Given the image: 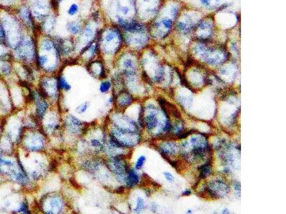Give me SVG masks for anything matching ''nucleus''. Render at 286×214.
Segmentation results:
<instances>
[{
	"mask_svg": "<svg viewBox=\"0 0 286 214\" xmlns=\"http://www.w3.org/2000/svg\"><path fill=\"white\" fill-rule=\"evenodd\" d=\"M123 41L124 37L120 29L112 24L100 28L96 39L100 51L107 54L117 52Z\"/></svg>",
	"mask_w": 286,
	"mask_h": 214,
	"instance_id": "nucleus-1",
	"label": "nucleus"
},
{
	"mask_svg": "<svg viewBox=\"0 0 286 214\" xmlns=\"http://www.w3.org/2000/svg\"><path fill=\"white\" fill-rule=\"evenodd\" d=\"M100 29L99 21H96L92 18L84 22L81 32L74 39L75 49L79 48L80 53H81L87 47L91 45L96 41Z\"/></svg>",
	"mask_w": 286,
	"mask_h": 214,
	"instance_id": "nucleus-2",
	"label": "nucleus"
},
{
	"mask_svg": "<svg viewBox=\"0 0 286 214\" xmlns=\"http://www.w3.org/2000/svg\"><path fill=\"white\" fill-rule=\"evenodd\" d=\"M15 49L18 57L25 61L36 59L37 54V37L32 34H25L22 39Z\"/></svg>",
	"mask_w": 286,
	"mask_h": 214,
	"instance_id": "nucleus-3",
	"label": "nucleus"
},
{
	"mask_svg": "<svg viewBox=\"0 0 286 214\" xmlns=\"http://www.w3.org/2000/svg\"><path fill=\"white\" fill-rule=\"evenodd\" d=\"M17 12L19 20L25 29L31 33L32 35L37 37L39 35H40L39 25H37L34 19L29 5L27 3H25V5L19 6Z\"/></svg>",
	"mask_w": 286,
	"mask_h": 214,
	"instance_id": "nucleus-4",
	"label": "nucleus"
},
{
	"mask_svg": "<svg viewBox=\"0 0 286 214\" xmlns=\"http://www.w3.org/2000/svg\"><path fill=\"white\" fill-rule=\"evenodd\" d=\"M29 7L37 25L51 13V0H29Z\"/></svg>",
	"mask_w": 286,
	"mask_h": 214,
	"instance_id": "nucleus-5",
	"label": "nucleus"
},
{
	"mask_svg": "<svg viewBox=\"0 0 286 214\" xmlns=\"http://www.w3.org/2000/svg\"><path fill=\"white\" fill-rule=\"evenodd\" d=\"M56 22H57L56 13H50L42 22L39 24L40 35L52 37V32L55 28Z\"/></svg>",
	"mask_w": 286,
	"mask_h": 214,
	"instance_id": "nucleus-6",
	"label": "nucleus"
},
{
	"mask_svg": "<svg viewBox=\"0 0 286 214\" xmlns=\"http://www.w3.org/2000/svg\"><path fill=\"white\" fill-rule=\"evenodd\" d=\"M84 22V21H80L79 19L72 20V21H68L66 24V29L70 35L77 37L81 32Z\"/></svg>",
	"mask_w": 286,
	"mask_h": 214,
	"instance_id": "nucleus-7",
	"label": "nucleus"
},
{
	"mask_svg": "<svg viewBox=\"0 0 286 214\" xmlns=\"http://www.w3.org/2000/svg\"><path fill=\"white\" fill-rule=\"evenodd\" d=\"M158 121L156 116L154 114H150L146 117L145 125L148 129H152L158 124Z\"/></svg>",
	"mask_w": 286,
	"mask_h": 214,
	"instance_id": "nucleus-8",
	"label": "nucleus"
},
{
	"mask_svg": "<svg viewBox=\"0 0 286 214\" xmlns=\"http://www.w3.org/2000/svg\"><path fill=\"white\" fill-rule=\"evenodd\" d=\"M139 181V176L138 175L135 173V171L132 170L129 173L128 177V184L129 186H133L136 185Z\"/></svg>",
	"mask_w": 286,
	"mask_h": 214,
	"instance_id": "nucleus-9",
	"label": "nucleus"
},
{
	"mask_svg": "<svg viewBox=\"0 0 286 214\" xmlns=\"http://www.w3.org/2000/svg\"><path fill=\"white\" fill-rule=\"evenodd\" d=\"M80 11V5L77 3H72L67 10V15L70 17H74L77 15Z\"/></svg>",
	"mask_w": 286,
	"mask_h": 214,
	"instance_id": "nucleus-10",
	"label": "nucleus"
},
{
	"mask_svg": "<svg viewBox=\"0 0 286 214\" xmlns=\"http://www.w3.org/2000/svg\"><path fill=\"white\" fill-rule=\"evenodd\" d=\"M58 84H59L60 88L67 90V91L71 89V86L68 84L67 80H66V79L64 77H60L59 81H58Z\"/></svg>",
	"mask_w": 286,
	"mask_h": 214,
	"instance_id": "nucleus-11",
	"label": "nucleus"
},
{
	"mask_svg": "<svg viewBox=\"0 0 286 214\" xmlns=\"http://www.w3.org/2000/svg\"><path fill=\"white\" fill-rule=\"evenodd\" d=\"M110 87H111V84H110V81H103V82H102L101 84H100V91H101V92L105 93V92H107V91H109V89H110Z\"/></svg>",
	"mask_w": 286,
	"mask_h": 214,
	"instance_id": "nucleus-12",
	"label": "nucleus"
},
{
	"mask_svg": "<svg viewBox=\"0 0 286 214\" xmlns=\"http://www.w3.org/2000/svg\"><path fill=\"white\" fill-rule=\"evenodd\" d=\"M47 104H46L45 102H43V101H42V102L39 104L37 107V114H39V116L42 117V116L44 114L46 109H47Z\"/></svg>",
	"mask_w": 286,
	"mask_h": 214,
	"instance_id": "nucleus-13",
	"label": "nucleus"
},
{
	"mask_svg": "<svg viewBox=\"0 0 286 214\" xmlns=\"http://www.w3.org/2000/svg\"><path fill=\"white\" fill-rule=\"evenodd\" d=\"M123 66L125 68V69L129 70V71H130V70L132 71V69H134V62L132 61V60L130 59H126L124 60Z\"/></svg>",
	"mask_w": 286,
	"mask_h": 214,
	"instance_id": "nucleus-14",
	"label": "nucleus"
},
{
	"mask_svg": "<svg viewBox=\"0 0 286 214\" xmlns=\"http://www.w3.org/2000/svg\"><path fill=\"white\" fill-rule=\"evenodd\" d=\"M146 161V158L145 156H141L138 159V161L136 162L135 164V168L137 169H140L142 167V166L144 165L145 162Z\"/></svg>",
	"mask_w": 286,
	"mask_h": 214,
	"instance_id": "nucleus-15",
	"label": "nucleus"
},
{
	"mask_svg": "<svg viewBox=\"0 0 286 214\" xmlns=\"http://www.w3.org/2000/svg\"><path fill=\"white\" fill-rule=\"evenodd\" d=\"M200 172H201V175H202L203 177L207 176L210 173V166H208L207 164L201 167Z\"/></svg>",
	"mask_w": 286,
	"mask_h": 214,
	"instance_id": "nucleus-16",
	"label": "nucleus"
},
{
	"mask_svg": "<svg viewBox=\"0 0 286 214\" xmlns=\"http://www.w3.org/2000/svg\"><path fill=\"white\" fill-rule=\"evenodd\" d=\"M143 207H144V201L141 198H139L137 201V206L134 209V211L140 212L143 209Z\"/></svg>",
	"mask_w": 286,
	"mask_h": 214,
	"instance_id": "nucleus-17",
	"label": "nucleus"
},
{
	"mask_svg": "<svg viewBox=\"0 0 286 214\" xmlns=\"http://www.w3.org/2000/svg\"><path fill=\"white\" fill-rule=\"evenodd\" d=\"M177 26H178V29H180V31H182V32H186V31H189L188 25H187L186 23L181 22V21H180V22H178V24L177 25Z\"/></svg>",
	"mask_w": 286,
	"mask_h": 214,
	"instance_id": "nucleus-18",
	"label": "nucleus"
},
{
	"mask_svg": "<svg viewBox=\"0 0 286 214\" xmlns=\"http://www.w3.org/2000/svg\"><path fill=\"white\" fill-rule=\"evenodd\" d=\"M162 24L163 25V26L166 28V29H170L172 26V19H168V18H167V19H162Z\"/></svg>",
	"mask_w": 286,
	"mask_h": 214,
	"instance_id": "nucleus-19",
	"label": "nucleus"
},
{
	"mask_svg": "<svg viewBox=\"0 0 286 214\" xmlns=\"http://www.w3.org/2000/svg\"><path fill=\"white\" fill-rule=\"evenodd\" d=\"M88 107H89V103L86 102V103L82 104H81L77 107V111L79 112L80 114L84 113V112L87 109Z\"/></svg>",
	"mask_w": 286,
	"mask_h": 214,
	"instance_id": "nucleus-20",
	"label": "nucleus"
},
{
	"mask_svg": "<svg viewBox=\"0 0 286 214\" xmlns=\"http://www.w3.org/2000/svg\"><path fill=\"white\" fill-rule=\"evenodd\" d=\"M6 40V33L3 26L0 25V41H3Z\"/></svg>",
	"mask_w": 286,
	"mask_h": 214,
	"instance_id": "nucleus-21",
	"label": "nucleus"
},
{
	"mask_svg": "<svg viewBox=\"0 0 286 214\" xmlns=\"http://www.w3.org/2000/svg\"><path fill=\"white\" fill-rule=\"evenodd\" d=\"M163 174L165 175V176L166 179L168 180L169 181H174V177H173V176L170 173H169V172H164V173H163Z\"/></svg>",
	"mask_w": 286,
	"mask_h": 214,
	"instance_id": "nucleus-22",
	"label": "nucleus"
},
{
	"mask_svg": "<svg viewBox=\"0 0 286 214\" xmlns=\"http://www.w3.org/2000/svg\"><path fill=\"white\" fill-rule=\"evenodd\" d=\"M91 144L94 147H99L101 146V143H100V141L97 139H94L91 141Z\"/></svg>",
	"mask_w": 286,
	"mask_h": 214,
	"instance_id": "nucleus-23",
	"label": "nucleus"
},
{
	"mask_svg": "<svg viewBox=\"0 0 286 214\" xmlns=\"http://www.w3.org/2000/svg\"><path fill=\"white\" fill-rule=\"evenodd\" d=\"M202 5H203L205 7H208L210 5V0H200Z\"/></svg>",
	"mask_w": 286,
	"mask_h": 214,
	"instance_id": "nucleus-24",
	"label": "nucleus"
},
{
	"mask_svg": "<svg viewBox=\"0 0 286 214\" xmlns=\"http://www.w3.org/2000/svg\"><path fill=\"white\" fill-rule=\"evenodd\" d=\"M20 211H22V212H25V213H27V206H26L25 204H24V205L22 206H21V209H20Z\"/></svg>",
	"mask_w": 286,
	"mask_h": 214,
	"instance_id": "nucleus-25",
	"label": "nucleus"
},
{
	"mask_svg": "<svg viewBox=\"0 0 286 214\" xmlns=\"http://www.w3.org/2000/svg\"><path fill=\"white\" fill-rule=\"evenodd\" d=\"M190 194V191H189V190H187V191H185V192H183L182 193V195H184V196H188Z\"/></svg>",
	"mask_w": 286,
	"mask_h": 214,
	"instance_id": "nucleus-26",
	"label": "nucleus"
},
{
	"mask_svg": "<svg viewBox=\"0 0 286 214\" xmlns=\"http://www.w3.org/2000/svg\"><path fill=\"white\" fill-rule=\"evenodd\" d=\"M222 213H229L230 212H229L228 210H227V209H225V210H223Z\"/></svg>",
	"mask_w": 286,
	"mask_h": 214,
	"instance_id": "nucleus-27",
	"label": "nucleus"
},
{
	"mask_svg": "<svg viewBox=\"0 0 286 214\" xmlns=\"http://www.w3.org/2000/svg\"><path fill=\"white\" fill-rule=\"evenodd\" d=\"M6 1L10 2H15V1H16V0H6Z\"/></svg>",
	"mask_w": 286,
	"mask_h": 214,
	"instance_id": "nucleus-28",
	"label": "nucleus"
},
{
	"mask_svg": "<svg viewBox=\"0 0 286 214\" xmlns=\"http://www.w3.org/2000/svg\"><path fill=\"white\" fill-rule=\"evenodd\" d=\"M215 1H216V2H218V1H219V0H215Z\"/></svg>",
	"mask_w": 286,
	"mask_h": 214,
	"instance_id": "nucleus-29",
	"label": "nucleus"
}]
</instances>
